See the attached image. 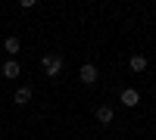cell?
Here are the masks:
<instances>
[{
    "label": "cell",
    "instance_id": "1",
    "mask_svg": "<svg viewBox=\"0 0 156 140\" xmlns=\"http://www.w3.org/2000/svg\"><path fill=\"white\" fill-rule=\"evenodd\" d=\"M41 69L47 72V78H56V75L62 72V56H59V53H47V56L41 59Z\"/></svg>",
    "mask_w": 156,
    "mask_h": 140
},
{
    "label": "cell",
    "instance_id": "2",
    "mask_svg": "<svg viewBox=\"0 0 156 140\" xmlns=\"http://www.w3.org/2000/svg\"><path fill=\"white\" fill-rule=\"evenodd\" d=\"M97 75H100V72H97V66H94V62H84V66H81V72H78V78H81L84 84H94V81H97Z\"/></svg>",
    "mask_w": 156,
    "mask_h": 140
},
{
    "label": "cell",
    "instance_id": "3",
    "mask_svg": "<svg viewBox=\"0 0 156 140\" xmlns=\"http://www.w3.org/2000/svg\"><path fill=\"white\" fill-rule=\"evenodd\" d=\"M119 100H122V106H128V109H131V106H137V103H140V94L134 90V87H125Z\"/></svg>",
    "mask_w": 156,
    "mask_h": 140
},
{
    "label": "cell",
    "instance_id": "4",
    "mask_svg": "<svg viewBox=\"0 0 156 140\" xmlns=\"http://www.w3.org/2000/svg\"><path fill=\"white\" fill-rule=\"evenodd\" d=\"M28 100H31V87H19V90L12 94V103H16V106H25Z\"/></svg>",
    "mask_w": 156,
    "mask_h": 140
},
{
    "label": "cell",
    "instance_id": "5",
    "mask_svg": "<svg viewBox=\"0 0 156 140\" xmlns=\"http://www.w3.org/2000/svg\"><path fill=\"white\" fill-rule=\"evenodd\" d=\"M19 72H22V69H19V62H16V59H9L6 66H3V78H19Z\"/></svg>",
    "mask_w": 156,
    "mask_h": 140
},
{
    "label": "cell",
    "instance_id": "6",
    "mask_svg": "<svg viewBox=\"0 0 156 140\" xmlns=\"http://www.w3.org/2000/svg\"><path fill=\"white\" fill-rule=\"evenodd\" d=\"M3 50H6L9 56H16L19 50H22V44H19V37H6V41H3Z\"/></svg>",
    "mask_w": 156,
    "mask_h": 140
},
{
    "label": "cell",
    "instance_id": "7",
    "mask_svg": "<svg viewBox=\"0 0 156 140\" xmlns=\"http://www.w3.org/2000/svg\"><path fill=\"white\" fill-rule=\"evenodd\" d=\"M97 121H100V125H109V121H112V106H100V109H97Z\"/></svg>",
    "mask_w": 156,
    "mask_h": 140
},
{
    "label": "cell",
    "instance_id": "8",
    "mask_svg": "<svg viewBox=\"0 0 156 140\" xmlns=\"http://www.w3.org/2000/svg\"><path fill=\"white\" fill-rule=\"evenodd\" d=\"M128 66H131V72H147V59H144V56H131Z\"/></svg>",
    "mask_w": 156,
    "mask_h": 140
}]
</instances>
